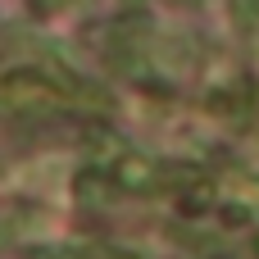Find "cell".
I'll use <instances>...</instances> for the list:
<instances>
[{
	"instance_id": "obj_6",
	"label": "cell",
	"mask_w": 259,
	"mask_h": 259,
	"mask_svg": "<svg viewBox=\"0 0 259 259\" xmlns=\"http://www.w3.org/2000/svg\"><path fill=\"white\" fill-rule=\"evenodd\" d=\"M232 14H237L241 32H255L259 27V0H232Z\"/></svg>"
},
{
	"instance_id": "obj_3",
	"label": "cell",
	"mask_w": 259,
	"mask_h": 259,
	"mask_svg": "<svg viewBox=\"0 0 259 259\" xmlns=\"http://www.w3.org/2000/svg\"><path fill=\"white\" fill-rule=\"evenodd\" d=\"M73 191H77V200H82V205H91V209H105V205H109V196H114L118 187L109 182V173H100V168H87V173H77Z\"/></svg>"
},
{
	"instance_id": "obj_10",
	"label": "cell",
	"mask_w": 259,
	"mask_h": 259,
	"mask_svg": "<svg viewBox=\"0 0 259 259\" xmlns=\"http://www.w3.org/2000/svg\"><path fill=\"white\" fill-rule=\"evenodd\" d=\"M132 5H137V0H132Z\"/></svg>"
},
{
	"instance_id": "obj_8",
	"label": "cell",
	"mask_w": 259,
	"mask_h": 259,
	"mask_svg": "<svg viewBox=\"0 0 259 259\" xmlns=\"http://www.w3.org/2000/svg\"><path fill=\"white\" fill-rule=\"evenodd\" d=\"M178 5H196V0H178Z\"/></svg>"
},
{
	"instance_id": "obj_5",
	"label": "cell",
	"mask_w": 259,
	"mask_h": 259,
	"mask_svg": "<svg viewBox=\"0 0 259 259\" xmlns=\"http://www.w3.org/2000/svg\"><path fill=\"white\" fill-rule=\"evenodd\" d=\"M27 223H32V214H27L23 205H0V241L18 237V232H23Z\"/></svg>"
},
{
	"instance_id": "obj_7",
	"label": "cell",
	"mask_w": 259,
	"mask_h": 259,
	"mask_svg": "<svg viewBox=\"0 0 259 259\" xmlns=\"http://www.w3.org/2000/svg\"><path fill=\"white\" fill-rule=\"evenodd\" d=\"M59 5H68V0H36V9H41V14H50V9H59Z\"/></svg>"
},
{
	"instance_id": "obj_4",
	"label": "cell",
	"mask_w": 259,
	"mask_h": 259,
	"mask_svg": "<svg viewBox=\"0 0 259 259\" xmlns=\"http://www.w3.org/2000/svg\"><path fill=\"white\" fill-rule=\"evenodd\" d=\"M87 146H91V159H118V155H123V141H118L114 132H105V127H96V132L87 137Z\"/></svg>"
},
{
	"instance_id": "obj_9",
	"label": "cell",
	"mask_w": 259,
	"mask_h": 259,
	"mask_svg": "<svg viewBox=\"0 0 259 259\" xmlns=\"http://www.w3.org/2000/svg\"><path fill=\"white\" fill-rule=\"evenodd\" d=\"M255 250H259V237H255Z\"/></svg>"
},
{
	"instance_id": "obj_1",
	"label": "cell",
	"mask_w": 259,
	"mask_h": 259,
	"mask_svg": "<svg viewBox=\"0 0 259 259\" xmlns=\"http://www.w3.org/2000/svg\"><path fill=\"white\" fill-rule=\"evenodd\" d=\"M64 105H68V96L36 73H14L0 82V114H9V118H50Z\"/></svg>"
},
{
	"instance_id": "obj_2",
	"label": "cell",
	"mask_w": 259,
	"mask_h": 259,
	"mask_svg": "<svg viewBox=\"0 0 259 259\" xmlns=\"http://www.w3.org/2000/svg\"><path fill=\"white\" fill-rule=\"evenodd\" d=\"M109 182L118 187V191H127V196H146V191H155V187H164V168L155 164V159H146V155H118L114 164H109Z\"/></svg>"
}]
</instances>
